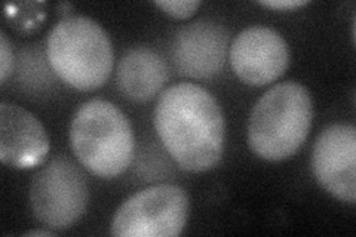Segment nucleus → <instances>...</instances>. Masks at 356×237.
I'll list each match as a JSON object with an SVG mask.
<instances>
[{
  "label": "nucleus",
  "instance_id": "1",
  "mask_svg": "<svg viewBox=\"0 0 356 237\" xmlns=\"http://www.w3.org/2000/svg\"><path fill=\"white\" fill-rule=\"evenodd\" d=\"M154 129L168 154L187 172H207L225 152V117L217 99L202 86L177 83L161 94Z\"/></svg>",
  "mask_w": 356,
  "mask_h": 237
},
{
  "label": "nucleus",
  "instance_id": "2",
  "mask_svg": "<svg viewBox=\"0 0 356 237\" xmlns=\"http://www.w3.org/2000/svg\"><path fill=\"white\" fill-rule=\"evenodd\" d=\"M312 120L314 101L306 86L291 81L275 85L251 111L248 144L264 161H285L305 144Z\"/></svg>",
  "mask_w": 356,
  "mask_h": 237
},
{
  "label": "nucleus",
  "instance_id": "3",
  "mask_svg": "<svg viewBox=\"0 0 356 237\" xmlns=\"http://www.w3.org/2000/svg\"><path fill=\"white\" fill-rule=\"evenodd\" d=\"M70 145L86 171L110 179L131 166L136 137L124 111L110 101L95 98L74 113Z\"/></svg>",
  "mask_w": 356,
  "mask_h": 237
},
{
  "label": "nucleus",
  "instance_id": "4",
  "mask_svg": "<svg viewBox=\"0 0 356 237\" xmlns=\"http://www.w3.org/2000/svg\"><path fill=\"white\" fill-rule=\"evenodd\" d=\"M48 61L64 83L91 92L104 86L113 69L115 52L107 31L83 15L60 19L47 40Z\"/></svg>",
  "mask_w": 356,
  "mask_h": 237
},
{
  "label": "nucleus",
  "instance_id": "5",
  "mask_svg": "<svg viewBox=\"0 0 356 237\" xmlns=\"http://www.w3.org/2000/svg\"><path fill=\"white\" fill-rule=\"evenodd\" d=\"M88 203L86 177L69 157H54L31 179V212L43 227L49 230L72 229L85 215Z\"/></svg>",
  "mask_w": 356,
  "mask_h": 237
},
{
  "label": "nucleus",
  "instance_id": "6",
  "mask_svg": "<svg viewBox=\"0 0 356 237\" xmlns=\"http://www.w3.org/2000/svg\"><path fill=\"white\" fill-rule=\"evenodd\" d=\"M187 193L178 186L144 188L127 199L116 211L110 233L116 237H175L188 218Z\"/></svg>",
  "mask_w": 356,
  "mask_h": 237
},
{
  "label": "nucleus",
  "instance_id": "7",
  "mask_svg": "<svg viewBox=\"0 0 356 237\" xmlns=\"http://www.w3.org/2000/svg\"><path fill=\"white\" fill-rule=\"evenodd\" d=\"M312 171L327 193L349 205L356 203V129L334 123L322 131L312 152Z\"/></svg>",
  "mask_w": 356,
  "mask_h": 237
},
{
  "label": "nucleus",
  "instance_id": "8",
  "mask_svg": "<svg viewBox=\"0 0 356 237\" xmlns=\"http://www.w3.org/2000/svg\"><path fill=\"white\" fill-rule=\"evenodd\" d=\"M229 56L233 72L251 86L273 83L291 61L285 39L276 30L261 26L242 30L232 42Z\"/></svg>",
  "mask_w": 356,
  "mask_h": 237
},
{
  "label": "nucleus",
  "instance_id": "9",
  "mask_svg": "<svg viewBox=\"0 0 356 237\" xmlns=\"http://www.w3.org/2000/svg\"><path fill=\"white\" fill-rule=\"evenodd\" d=\"M229 31L213 19H197L177 31L172 40V61L180 74L213 79L225 67Z\"/></svg>",
  "mask_w": 356,
  "mask_h": 237
},
{
  "label": "nucleus",
  "instance_id": "10",
  "mask_svg": "<svg viewBox=\"0 0 356 237\" xmlns=\"http://www.w3.org/2000/svg\"><path fill=\"white\" fill-rule=\"evenodd\" d=\"M51 150L48 132L24 107L0 104V161L15 169H31L47 161Z\"/></svg>",
  "mask_w": 356,
  "mask_h": 237
},
{
  "label": "nucleus",
  "instance_id": "11",
  "mask_svg": "<svg viewBox=\"0 0 356 237\" xmlns=\"http://www.w3.org/2000/svg\"><path fill=\"white\" fill-rule=\"evenodd\" d=\"M168 81V67L150 48L138 47L125 52L119 61L116 82L119 91L134 103H147Z\"/></svg>",
  "mask_w": 356,
  "mask_h": 237
},
{
  "label": "nucleus",
  "instance_id": "12",
  "mask_svg": "<svg viewBox=\"0 0 356 237\" xmlns=\"http://www.w3.org/2000/svg\"><path fill=\"white\" fill-rule=\"evenodd\" d=\"M154 5L161 8L166 15L175 19H186L196 13L200 2L197 0H158Z\"/></svg>",
  "mask_w": 356,
  "mask_h": 237
},
{
  "label": "nucleus",
  "instance_id": "13",
  "mask_svg": "<svg viewBox=\"0 0 356 237\" xmlns=\"http://www.w3.org/2000/svg\"><path fill=\"white\" fill-rule=\"evenodd\" d=\"M14 69V52L10 48V43L5 33L0 35V81L6 82L8 76L13 73Z\"/></svg>",
  "mask_w": 356,
  "mask_h": 237
},
{
  "label": "nucleus",
  "instance_id": "14",
  "mask_svg": "<svg viewBox=\"0 0 356 237\" xmlns=\"http://www.w3.org/2000/svg\"><path fill=\"white\" fill-rule=\"evenodd\" d=\"M307 3V0H261V2H259V5L275 10H291Z\"/></svg>",
  "mask_w": 356,
  "mask_h": 237
},
{
  "label": "nucleus",
  "instance_id": "15",
  "mask_svg": "<svg viewBox=\"0 0 356 237\" xmlns=\"http://www.w3.org/2000/svg\"><path fill=\"white\" fill-rule=\"evenodd\" d=\"M55 231L54 230H30L27 233H24V236H54Z\"/></svg>",
  "mask_w": 356,
  "mask_h": 237
}]
</instances>
